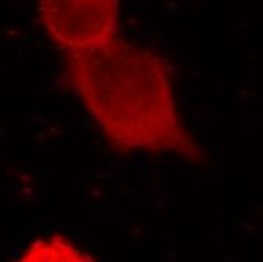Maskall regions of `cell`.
I'll return each mask as SVG.
<instances>
[{
  "label": "cell",
  "instance_id": "1",
  "mask_svg": "<svg viewBox=\"0 0 263 262\" xmlns=\"http://www.w3.org/2000/svg\"><path fill=\"white\" fill-rule=\"evenodd\" d=\"M62 70L104 135L128 152L174 150L180 141L165 65L151 50L114 35L65 50Z\"/></svg>",
  "mask_w": 263,
  "mask_h": 262
},
{
  "label": "cell",
  "instance_id": "3",
  "mask_svg": "<svg viewBox=\"0 0 263 262\" xmlns=\"http://www.w3.org/2000/svg\"><path fill=\"white\" fill-rule=\"evenodd\" d=\"M17 262H94L89 255L62 236L38 240Z\"/></svg>",
  "mask_w": 263,
  "mask_h": 262
},
{
  "label": "cell",
  "instance_id": "2",
  "mask_svg": "<svg viewBox=\"0 0 263 262\" xmlns=\"http://www.w3.org/2000/svg\"><path fill=\"white\" fill-rule=\"evenodd\" d=\"M41 20L64 50L97 44L118 35L115 0H51L41 5Z\"/></svg>",
  "mask_w": 263,
  "mask_h": 262
}]
</instances>
